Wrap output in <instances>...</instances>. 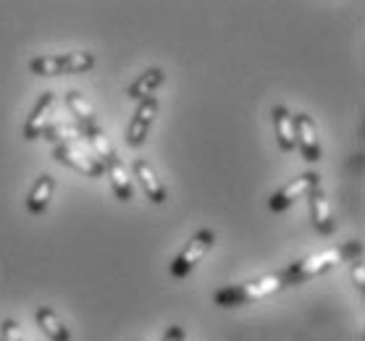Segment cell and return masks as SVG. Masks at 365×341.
Returning a JSON list of instances; mask_svg holds the SVG:
<instances>
[{
  "mask_svg": "<svg viewBox=\"0 0 365 341\" xmlns=\"http://www.w3.org/2000/svg\"><path fill=\"white\" fill-rule=\"evenodd\" d=\"M287 286H289L287 271H279V273L260 276V278H252V281L224 286V289H218L213 294V302L218 308H242V305H250V302L266 300L271 294H279Z\"/></svg>",
  "mask_w": 365,
  "mask_h": 341,
  "instance_id": "cell-1",
  "label": "cell"
},
{
  "mask_svg": "<svg viewBox=\"0 0 365 341\" xmlns=\"http://www.w3.org/2000/svg\"><path fill=\"white\" fill-rule=\"evenodd\" d=\"M344 258H347V247H329V250H321V252H316V255H310V258L299 260V263L287 268L289 286L305 283V281H310V278H316V276L326 273V271H331V268L339 266Z\"/></svg>",
  "mask_w": 365,
  "mask_h": 341,
  "instance_id": "cell-2",
  "label": "cell"
},
{
  "mask_svg": "<svg viewBox=\"0 0 365 341\" xmlns=\"http://www.w3.org/2000/svg\"><path fill=\"white\" fill-rule=\"evenodd\" d=\"M95 66L92 53H63V56H42L29 63V71L37 76H58V74H82Z\"/></svg>",
  "mask_w": 365,
  "mask_h": 341,
  "instance_id": "cell-3",
  "label": "cell"
},
{
  "mask_svg": "<svg viewBox=\"0 0 365 341\" xmlns=\"http://www.w3.org/2000/svg\"><path fill=\"white\" fill-rule=\"evenodd\" d=\"M213 241H216V234L210 231V229H200L197 234H192L190 241L184 244V250L168 266V273L174 276V278H187L200 260L205 258V252L213 247Z\"/></svg>",
  "mask_w": 365,
  "mask_h": 341,
  "instance_id": "cell-4",
  "label": "cell"
},
{
  "mask_svg": "<svg viewBox=\"0 0 365 341\" xmlns=\"http://www.w3.org/2000/svg\"><path fill=\"white\" fill-rule=\"evenodd\" d=\"M56 160H58L61 166H68L84 174L87 179H100V176L106 174V168L100 163V158H95L92 152H87L82 145H76V142H63V145H56Z\"/></svg>",
  "mask_w": 365,
  "mask_h": 341,
  "instance_id": "cell-5",
  "label": "cell"
},
{
  "mask_svg": "<svg viewBox=\"0 0 365 341\" xmlns=\"http://www.w3.org/2000/svg\"><path fill=\"white\" fill-rule=\"evenodd\" d=\"M318 187H321V176H318L316 171H305V174H299L297 179H292L287 187H282L276 194H271L268 208L274 210V213H284V210H289L299 197L310 194V192L318 189Z\"/></svg>",
  "mask_w": 365,
  "mask_h": 341,
  "instance_id": "cell-6",
  "label": "cell"
},
{
  "mask_svg": "<svg viewBox=\"0 0 365 341\" xmlns=\"http://www.w3.org/2000/svg\"><path fill=\"white\" fill-rule=\"evenodd\" d=\"M155 116H158V100H155L153 95L145 98V100H140L132 121L126 126V145H129V147H142V145L148 142L150 126H153Z\"/></svg>",
  "mask_w": 365,
  "mask_h": 341,
  "instance_id": "cell-7",
  "label": "cell"
},
{
  "mask_svg": "<svg viewBox=\"0 0 365 341\" xmlns=\"http://www.w3.org/2000/svg\"><path fill=\"white\" fill-rule=\"evenodd\" d=\"M294 137H297V147L302 150V158L307 163H318L321 160V145H318L316 121L307 113H297L294 116Z\"/></svg>",
  "mask_w": 365,
  "mask_h": 341,
  "instance_id": "cell-8",
  "label": "cell"
},
{
  "mask_svg": "<svg viewBox=\"0 0 365 341\" xmlns=\"http://www.w3.org/2000/svg\"><path fill=\"white\" fill-rule=\"evenodd\" d=\"M53 105H56V95L53 92H42V98L37 100V105L32 108V113H29V118H26L24 124V140H37V137H42V134L50 129V121H53Z\"/></svg>",
  "mask_w": 365,
  "mask_h": 341,
  "instance_id": "cell-9",
  "label": "cell"
},
{
  "mask_svg": "<svg viewBox=\"0 0 365 341\" xmlns=\"http://www.w3.org/2000/svg\"><path fill=\"white\" fill-rule=\"evenodd\" d=\"M307 197H310V221H313V226H316V231L324 234V236L334 234L336 224H334V213H331V205H329L326 192L318 187V189H313Z\"/></svg>",
  "mask_w": 365,
  "mask_h": 341,
  "instance_id": "cell-10",
  "label": "cell"
},
{
  "mask_svg": "<svg viewBox=\"0 0 365 341\" xmlns=\"http://www.w3.org/2000/svg\"><path fill=\"white\" fill-rule=\"evenodd\" d=\"M103 168H106V176L110 179V187H113V194H116L121 202H129L134 197V187L129 182V176H126V168L124 163L118 160L116 152H110L108 158L103 160Z\"/></svg>",
  "mask_w": 365,
  "mask_h": 341,
  "instance_id": "cell-11",
  "label": "cell"
},
{
  "mask_svg": "<svg viewBox=\"0 0 365 341\" xmlns=\"http://www.w3.org/2000/svg\"><path fill=\"white\" fill-rule=\"evenodd\" d=\"M134 176L140 179L142 189H145V194H148L150 202H155V205H163V202H166V187L160 184L155 168L150 166L145 158H140L137 163H134Z\"/></svg>",
  "mask_w": 365,
  "mask_h": 341,
  "instance_id": "cell-12",
  "label": "cell"
},
{
  "mask_svg": "<svg viewBox=\"0 0 365 341\" xmlns=\"http://www.w3.org/2000/svg\"><path fill=\"white\" fill-rule=\"evenodd\" d=\"M53 192H56V182H53V176L50 174L37 176L34 187L29 189V194H26V210H29L32 216H42V213L48 210L50 200H53Z\"/></svg>",
  "mask_w": 365,
  "mask_h": 341,
  "instance_id": "cell-13",
  "label": "cell"
},
{
  "mask_svg": "<svg viewBox=\"0 0 365 341\" xmlns=\"http://www.w3.org/2000/svg\"><path fill=\"white\" fill-rule=\"evenodd\" d=\"M163 79H166L163 68H158V66L148 68V71H142V74L126 87V98H129V100H137V103L145 100V98H150V95L163 84Z\"/></svg>",
  "mask_w": 365,
  "mask_h": 341,
  "instance_id": "cell-14",
  "label": "cell"
},
{
  "mask_svg": "<svg viewBox=\"0 0 365 341\" xmlns=\"http://www.w3.org/2000/svg\"><path fill=\"white\" fill-rule=\"evenodd\" d=\"M271 118H274V129H276V140H279V147L284 152H292L294 145H297V137H294V116L284 105H276L271 110Z\"/></svg>",
  "mask_w": 365,
  "mask_h": 341,
  "instance_id": "cell-15",
  "label": "cell"
},
{
  "mask_svg": "<svg viewBox=\"0 0 365 341\" xmlns=\"http://www.w3.org/2000/svg\"><path fill=\"white\" fill-rule=\"evenodd\" d=\"M34 318H37V325H40V331L45 333L50 341H71V333H68V328L63 325V320L56 315V310L37 308Z\"/></svg>",
  "mask_w": 365,
  "mask_h": 341,
  "instance_id": "cell-16",
  "label": "cell"
},
{
  "mask_svg": "<svg viewBox=\"0 0 365 341\" xmlns=\"http://www.w3.org/2000/svg\"><path fill=\"white\" fill-rule=\"evenodd\" d=\"M66 108L71 116H76V121L82 126H90V124H98V116H95V110L87 100H84V95H79L76 90L66 92Z\"/></svg>",
  "mask_w": 365,
  "mask_h": 341,
  "instance_id": "cell-17",
  "label": "cell"
},
{
  "mask_svg": "<svg viewBox=\"0 0 365 341\" xmlns=\"http://www.w3.org/2000/svg\"><path fill=\"white\" fill-rule=\"evenodd\" d=\"M82 132H84V137L90 140V145L98 150V155H100V163L108 158L110 152H113V147H110V142H108V137H106V132L100 129L98 124H90V126H82Z\"/></svg>",
  "mask_w": 365,
  "mask_h": 341,
  "instance_id": "cell-18",
  "label": "cell"
},
{
  "mask_svg": "<svg viewBox=\"0 0 365 341\" xmlns=\"http://www.w3.org/2000/svg\"><path fill=\"white\" fill-rule=\"evenodd\" d=\"M0 341H24L21 325L16 320H3V325H0Z\"/></svg>",
  "mask_w": 365,
  "mask_h": 341,
  "instance_id": "cell-19",
  "label": "cell"
},
{
  "mask_svg": "<svg viewBox=\"0 0 365 341\" xmlns=\"http://www.w3.org/2000/svg\"><path fill=\"white\" fill-rule=\"evenodd\" d=\"M352 281H355L357 291H363L365 289V268L360 260H355V266H352Z\"/></svg>",
  "mask_w": 365,
  "mask_h": 341,
  "instance_id": "cell-20",
  "label": "cell"
},
{
  "mask_svg": "<svg viewBox=\"0 0 365 341\" xmlns=\"http://www.w3.org/2000/svg\"><path fill=\"white\" fill-rule=\"evenodd\" d=\"M187 333H184L182 325H168V331L163 333V341H184Z\"/></svg>",
  "mask_w": 365,
  "mask_h": 341,
  "instance_id": "cell-21",
  "label": "cell"
}]
</instances>
